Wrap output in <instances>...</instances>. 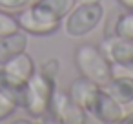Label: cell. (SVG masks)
I'll return each mask as SVG.
<instances>
[{
    "instance_id": "cell-1",
    "label": "cell",
    "mask_w": 133,
    "mask_h": 124,
    "mask_svg": "<svg viewBox=\"0 0 133 124\" xmlns=\"http://www.w3.org/2000/svg\"><path fill=\"white\" fill-rule=\"evenodd\" d=\"M55 91H57V80L37 69L33 77L28 80L26 100L22 109L29 115V119L44 120L46 115L49 113V106H51Z\"/></svg>"
},
{
    "instance_id": "cell-2",
    "label": "cell",
    "mask_w": 133,
    "mask_h": 124,
    "mask_svg": "<svg viewBox=\"0 0 133 124\" xmlns=\"http://www.w3.org/2000/svg\"><path fill=\"white\" fill-rule=\"evenodd\" d=\"M75 66L82 77L104 86L113 77V64L104 55L100 46L95 44H78L75 48Z\"/></svg>"
},
{
    "instance_id": "cell-3",
    "label": "cell",
    "mask_w": 133,
    "mask_h": 124,
    "mask_svg": "<svg viewBox=\"0 0 133 124\" xmlns=\"http://www.w3.org/2000/svg\"><path fill=\"white\" fill-rule=\"evenodd\" d=\"M104 18L100 2H77L75 8L62 20V29L71 38H82L93 33Z\"/></svg>"
},
{
    "instance_id": "cell-4",
    "label": "cell",
    "mask_w": 133,
    "mask_h": 124,
    "mask_svg": "<svg viewBox=\"0 0 133 124\" xmlns=\"http://www.w3.org/2000/svg\"><path fill=\"white\" fill-rule=\"evenodd\" d=\"M88 113L71 99L69 93L57 89L49 106V113L44 120L51 122H62V124H84L88 122Z\"/></svg>"
},
{
    "instance_id": "cell-5",
    "label": "cell",
    "mask_w": 133,
    "mask_h": 124,
    "mask_svg": "<svg viewBox=\"0 0 133 124\" xmlns=\"http://www.w3.org/2000/svg\"><path fill=\"white\" fill-rule=\"evenodd\" d=\"M124 106H120L106 89L104 86L98 88V91L95 93L93 100L89 102L86 113L89 117H93L95 120L102 122V124H117L120 122L122 115H124Z\"/></svg>"
},
{
    "instance_id": "cell-6",
    "label": "cell",
    "mask_w": 133,
    "mask_h": 124,
    "mask_svg": "<svg viewBox=\"0 0 133 124\" xmlns=\"http://www.w3.org/2000/svg\"><path fill=\"white\" fill-rule=\"evenodd\" d=\"M75 4L77 0H31L28 9L38 22L62 26V20L75 8Z\"/></svg>"
},
{
    "instance_id": "cell-7",
    "label": "cell",
    "mask_w": 133,
    "mask_h": 124,
    "mask_svg": "<svg viewBox=\"0 0 133 124\" xmlns=\"http://www.w3.org/2000/svg\"><path fill=\"white\" fill-rule=\"evenodd\" d=\"M102 51L113 64V68H126L133 69V40L120 38L117 35L106 37L102 42Z\"/></svg>"
},
{
    "instance_id": "cell-8",
    "label": "cell",
    "mask_w": 133,
    "mask_h": 124,
    "mask_svg": "<svg viewBox=\"0 0 133 124\" xmlns=\"http://www.w3.org/2000/svg\"><path fill=\"white\" fill-rule=\"evenodd\" d=\"M126 71V69H124ZM104 89L120 104V106H128L133 102V75L129 71L126 73H113V77L104 84Z\"/></svg>"
},
{
    "instance_id": "cell-9",
    "label": "cell",
    "mask_w": 133,
    "mask_h": 124,
    "mask_svg": "<svg viewBox=\"0 0 133 124\" xmlns=\"http://www.w3.org/2000/svg\"><path fill=\"white\" fill-rule=\"evenodd\" d=\"M28 51V33L18 29L0 37V66H4L13 57Z\"/></svg>"
},
{
    "instance_id": "cell-10",
    "label": "cell",
    "mask_w": 133,
    "mask_h": 124,
    "mask_svg": "<svg viewBox=\"0 0 133 124\" xmlns=\"http://www.w3.org/2000/svg\"><path fill=\"white\" fill-rule=\"evenodd\" d=\"M17 15V20H18V26L22 31H26L28 35H33V37H49L53 33H57L62 26L60 24H44V22H38L28 8L20 9L15 13Z\"/></svg>"
},
{
    "instance_id": "cell-11",
    "label": "cell",
    "mask_w": 133,
    "mask_h": 124,
    "mask_svg": "<svg viewBox=\"0 0 133 124\" xmlns=\"http://www.w3.org/2000/svg\"><path fill=\"white\" fill-rule=\"evenodd\" d=\"M26 86H28V82L9 75L4 68H0V91H2L8 99H11L18 108H24Z\"/></svg>"
},
{
    "instance_id": "cell-12",
    "label": "cell",
    "mask_w": 133,
    "mask_h": 124,
    "mask_svg": "<svg viewBox=\"0 0 133 124\" xmlns=\"http://www.w3.org/2000/svg\"><path fill=\"white\" fill-rule=\"evenodd\" d=\"M98 88H100V84H97V82H93V80H89V79H86V77L80 75L78 79H75V80L71 82L68 93H69L71 99L86 111L88 106H89V102L93 100L95 93L98 91Z\"/></svg>"
},
{
    "instance_id": "cell-13",
    "label": "cell",
    "mask_w": 133,
    "mask_h": 124,
    "mask_svg": "<svg viewBox=\"0 0 133 124\" xmlns=\"http://www.w3.org/2000/svg\"><path fill=\"white\" fill-rule=\"evenodd\" d=\"M0 68H4L9 75L20 79V80H24V82H28V80L33 77V73L37 71L35 60H33V57H31L28 51H24V53L13 57L11 60H8L4 66H0Z\"/></svg>"
},
{
    "instance_id": "cell-14",
    "label": "cell",
    "mask_w": 133,
    "mask_h": 124,
    "mask_svg": "<svg viewBox=\"0 0 133 124\" xmlns=\"http://www.w3.org/2000/svg\"><path fill=\"white\" fill-rule=\"evenodd\" d=\"M113 35H117L120 38L133 40V9H124V13H120L115 18Z\"/></svg>"
},
{
    "instance_id": "cell-15",
    "label": "cell",
    "mask_w": 133,
    "mask_h": 124,
    "mask_svg": "<svg viewBox=\"0 0 133 124\" xmlns=\"http://www.w3.org/2000/svg\"><path fill=\"white\" fill-rule=\"evenodd\" d=\"M18 29H20V26H18L17 15L11 11H6V9H0V37L9 35Z\"/></svg>"
},
{
    "instance_id": "cell-16",
    "label": "cell",
    "mask_w": 133,
    "mask_h": 124,
    "mask_svg": "<svg viewBox=\"0 0 133 124\" xmlns=\"http://www.w3.org/2000/svg\"><path fill=\"white\" fill-rule=\"evenodd\" d=\"M17 109H18V106H17L11 99H8L2 91H0V122H2V120H8L11 115H15Z\"/></svg>"
},
{
    "instance_id": "cell-17",
    "label": "cell",
    "mask_w": 133,
    "mask_h": 124,
    "mask_svg": "<svg viewBox=\"0 0 133 124\" xmlns=\"http://www.w3.org/2000/svg\"><path fill=\"white\" fill-rule=\"evenodd\" d=\"M38 71L57 80V77H58V71H60V62H58L57 58H48V60H44V62L40 64Z\"/></svg>"
},
{
    "instance_id": "cell-18",
    "label": "cell",
    "mask_w": 133,
    "mask_h": 124,
    "mask_svg": "<svg viewBox=\"0 0 133 124\" xmlns=\"http://www.w3.org/2000/svg\"><path fill=\"white\" fill-rule=\"evenodd\" d=\"M31 4V0H0V9H6L11 13H17Z\"/></svg>"
},
{
    "instance_id": "cell-19",
    "label": "cell",
    "mask_w": 133,
    "mask_h": 124,
    "mask_svg": "<svg viewBox=\"0 0 133 124\" xmlns=\"http://www.w3.org/2000/svg\"><path fill=\"white\" fill-rule=\"evenodd\" d=\"M120 122H122V124H133V111L124 113V115H122V119H120Z\"/></svg>"
},
{
    "instance_id": "cell-20",
    "label": "cell",
    "mask_w": 133,
    "mask_h": 124,
    "mask_svg": "<svg viewBox=\"0 0 133 124\" xmlns=\"http://www.w3.org/2000/svg\"><path fill=\"white\" fill-rule=\"evenodd\" d=\"M124 9H133V0H117Z\"/></svg>"
},
{
    "instance_id": "cell-21",
    "label": "cell",
    "mask_w": 133,
    "mask_h": 124,
    "mask_svg": "<svg viewBox=\"0 0 133 124\" xmlns=\"http://www.w3.org/2000/svg\"><path fill=\"white\" fill-rule=\"evenodd\" d=\"M77 2H100V0H77Z\"/></svg>"
}]
</instances>
